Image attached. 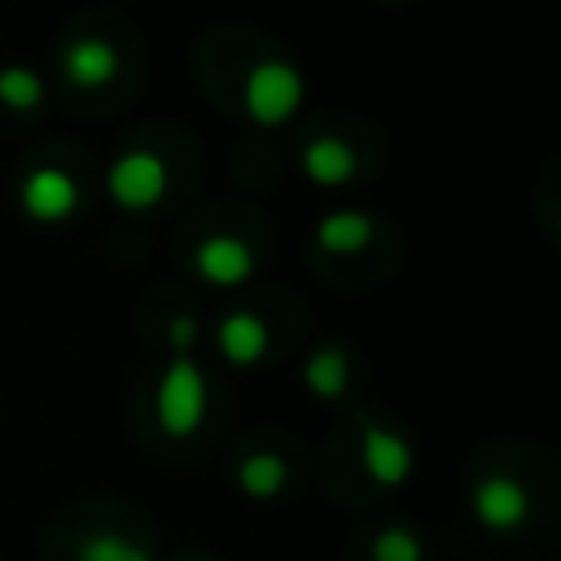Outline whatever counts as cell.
Wrapping results in <instances>:
<instances>
[{
	"instance_id": "ac0fdd59",
	"label": "cell",
	"mask_w": 561,
	"mask_h": 561,
	"mask_svg": "<svg viewBox=\"0 0 561 561\" xmlns=\"http://www.w3.org/2000/svg\"><path fill=\"white\" fill-rule=\"evenodd\" d=\"M180 561H197V557H180Z\"/></svg>"
},
{
	"instance_id": "277c9868",
	"label": "cell",
	"mask_w": 561,
	"mask_h": 561,
	"mask_svg": "<svg viewBox=\"0 0 561 561\" xmlns=\"http://www.w3.org/2000/svg\"><path fill=\"white\" fill-rule=\"evenodd\" d=\"M18 206L31 224H44V228H57L66 224L75 210H79V184L70 171L61 167H31L18 184Z\"/></svg>"
},
{
	"instance_id": "30bf717a",
	"label": "cell",
	"mask_w": 561,
	"mask_h": 561,
	"mask_svg": "<svg viewBox=\"0 0 561 561\" xmlns=\"http://www.w3.org/2000/svg\"><path fill=\"white\" fill-rule=\"evenodd\" d=\"M219 355L232 364V368H254L263 355H267V342H272V333H267V324L254 316V311H228L224 320H219Z\"/></svg>"
},
{
	"instance_id": "6da1fadb",
	"label": "cell",
	"mask_w": 561,
	"mask_h": 561,
	"mask_svg": "<svg viewBox=\"0 0 561 561\" xmlns=\"http://www.w3.org/2000/svg\"><path fill=\"white\" fill-rule=\"evenodd\" d=\"M307 101V79L294 61L285 57H267V61H254L245 83H241V105L250 114V123L259 127H285Z\"/></svg>"
},
{
	"instance_id": "5b68a950",
	"label": "cell",
	"mask_w": 561,
	"mask_h": 561,
	"mask_svg": "<svg viewBox=\"0 0 561 561\" xmlns=\"http://www.w3.org/2000/svg\"><path fill=\"white\" fill-rule=\"evenodd\" d=\"M469 513H473V522H478L482 530L508 535V530H517V526L530 517V495H526V486H522L517 478H508V473H486V478H478L473 491H469Z\"/></svg>"
},
{
	"instance_id": "ba28073f",
	"label": "cell",
	"mask_w": 561,
	"mask_h": 561,
	"mask_svg": "<svg viewBox=\"0 0 561 561\" xmlns=\"http://www.w3.org/2000/svg\"><path fill=\"white\" fill-rule=\"evenodd\" d=\"M359 460H364V473L377 482V486H403L412 478V447L399 430H386V425H364L359 434Z\"/></svg>"
},
{
	"instance_id": "2e32d148",
	"label": "cell",
	"mask_w": 561,
	"mask_h": 561,
	"mask_svg": "<svg viewBox=\"0 0 561 561\" xmlns=\"http://www.w3.org/2000/svg\"><path fill=\"white\" fill-rule=\"evenodd\" d=\"M373 561H425V543L408 526H386L373 535Z\"/></svg>"
},
{
	"instance_id": "9a60e30c",
	"label": "cell",
	"mask_w": 561,
	"mask_h": 561,
	"mask_svg": "<svg viewBox=\"0 0 561 561\" xmlns=\"http://www.w3.org/2000/svg\"><path fill=\"white\" fill-rule=\"evenodd\" d=\"M75 561H153V557H149V548H140L136 539H127L118 530H92L75 548Z\"/></svg>"
},
{
	"instance_id": "8992f818",
	"label": "cell",
	"mask_w": 561,
	"mask_h": 561,
	"mask_svg": "<svg viewBox=\"0 0 561 561\" xmlns=\"http://www.w3.org/2000/svg\"><path fill=\"white\" fill-rule=\"evenodd\" d=\"M118 70H123V57L105 35H75L61 48V75H66V83H75L83 92L110 88L118 79Z\"/></svg>"
},
{
	"instance_id": "52a82bcc",
	"label": "cell",
	"mask_w": 561,
	"mask_h": 561,
	"mask_svg": "<svg viewBox=\"0 0 561 561\" xmlns=\"http://www.w3.org/2000/svg\"><path fill=\"white\" fill-rule=\"evenodd\" d=\"M193 272L215 289H237L254 276V250L241 237H202L193 250Z\"/></svg>"
},
{
	"instance_id": "8fae6325",
	"label": "cell",
	"mask_w": 561,
	"mask_h": 561,
	"mask_svg": "<svg viewBox=\"0 0 561 561\" xmlns=\"http://www.w3.org/2000/svg\"><path fill=\"white\" fill-rule=\"evenodd\" d=\"M373 237H377V219L364 210H329L316 224V245L324 254H359L373 245Z\"/></svg>"
},
{
	"instance_id": "9c48e42d",
	"label": "cell",
	"mask_w": 561,
	"mask_h": 561,
	"mask_svg": "<svg viewBox=\"0 0 561 561\" xmlns=\"http://www.w3.org/2000/svg\"><path fill=\"white\" fill-rule=\"evenodd\" d=\"M359 171V158L355 149L342 140V136H316L302 145V175L320 188H342L351 184Z\"/></svg>"
},
{
	"instance_id": "3957f363",
	"label": "cell",
	"mask_w": 561,
	"mask_h": 561,
	"mask_svg": "<svg viewBox=\"0 0 561 561\" xmlns=\"http://www.w3.org/2000/svg\"><path fill=\"white\" fill-rule=\"evenodd\" d=\"M167 184H171V171L153 149H123L105 171V193L127 215L153 210L167 197Z\"/></svg>"
},
{
	"instance_id": "7c38bea8",
	"label": "cell",
	"mask_w": 561,
	"mask_h": 561,
	"mask_svg": "<svg viewBox=\"0 0 561 561\" xmlns=\"http://www.w3.org/2000/svg\"><path fill=\"white\" fill-rule=\"evenodd\" d=\"M302 386L316 399L337 403L346 394V355H342V346H316L302 364Z\"/></svg>"
},
{
	"instance_id": "4fadbf2b",
	"label": "cell",
	"mask_w": 561,
	"mask_h": 561,
	"mask_svg": "<svg viewBox=\"0 0 561 561\" xmlns=\"http://www.w3.org/2000/svg\"><path fill=\"white\" fill-rule=\"evenodd\" d=\"M285 478H289V469H285V460H280L276 451H250V456L237 465V486H241L250 500H272V495H280V491H285Z\"/></svg>"
},
{
	"instance_id": "7a4b0ae2",
	"label": "cell",
	"mask_w": 561,
	"mask_h": 561,
	"mask_svg": "<svg viewBox=\"0 0 561 561\" xmlns=\"http://www.w3.org/2000/svg\"><path fill=\"white\" fill-rule=\"evenodd\" d=\"M153 416L167 438H193L206 421V377L193 355H171L153 390Z\"/></svg>"
},
{
	"instance_id": "5bb4252c",
	"label": "cell",
	"mask_w": 561,
	"mask_h": 561,
	"mask_svg": "<svg viewBox=\"0 0 561 561\" xmlns=\"http://www.w3.org/2000/svg\"><path fill=\"white\" fill-rule=\"evenodd\" d=\"M0 105L13 114H31L44 105V79L31 66H4L0 70Z\"/></svg>"
},
{
	"instance_id": "e0dca14e",
	"label": "cell",
	"mask_w": 561,
	"mask_h": 561,
	"mask_svg": "<svg viewBox=\"0 0 561 561\" xmlns=\"http://www.w3.org/2000/svg\"><path fill=\"white\" fill-rule=\"evenodd\" d=\"M167 342H171V351H175V355H188V351H193V342H197V320H193L188 311H180V316L167 324Z\"/></svg>"
}]
</instances>
